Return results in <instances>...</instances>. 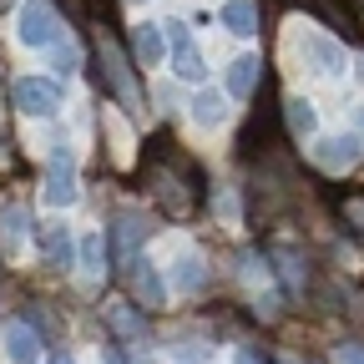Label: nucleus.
Returning a JSON list of instances; mask_svg holds the SVG:
<instances>
[{
  "label": "nucleus",
  "instance_id": "nucleus-1",
  "mask_svg": "<svg viewBox=\"0 0 364 364\" xmlns=\"http://www.w3.org/2000/svg\"><path fill=\"white\" fill-rule=\"evenodd\" d=\"M97 51H102V71H107L112 91L127 102V112H136V107H142V86L132 81V66H127V56H122V46H117L107 31H97Z\"/></svg>",
  "mask_w": 364,
  "mask_h": 364
},
{
  "label": "nucleus",
  "instance_id": "nucleus-2",
  "mask_svg": "<svg viewBox=\"0 0 364 364\" xmlns=\"http://www.w3.org/2000/svg\"><path fill=\"white\" fill-rule=\"evenodd\" d=\"M16 36H21L26 46L56 41V11H51V6H41V0H26V6L16 11Z\"/></svg>",
  "mask_w": 364,
  "mask_h": 364
},
{
  "label": "nucleus",
  "instance_id": "nucleus-3",
  "mask_svg": "<svg viewBox=\"0 0 364 364\" xmlns=\"http://www.w3.org/2000/svg\"><path fill=\"white\" fill-rule=\"evenodd\" d=\"M16 107L26 112V117H51L56 107H61V91L51 86V81H36V76H26V81H16Z\"/></svg>",
  "mask_w": 364,
  "mask_h": 364
},
{
  "label": "nucleus",
  "instance_id": "nucleus-4",
  "mask_svg": "<svg viewBox=\"0 0 364 364\" xmlns=\"http://www.w3.org/2000/svg\"><path fill=\"white\" fill-rule=\"evenodd\" d=\"M46 198H51L56 208H66V203L76 198V167H71L66 152L51 157V172H46Z\"/></svg>",
  "mask_w": 364,
  "mask_h": 364
},
{
  "label": "nucleus",
  "instance_id": "nucleus-5",
  "mask_svg": "<svg viewBox=\"0 0 364 364\" xmlns=\"http://www.w3.org/2000/svg\"><path fill=\"white\" fill-rule=\"evenodd\" d=\"M6 354L16 359V364H36L41 359V334H36V324H16L6 329Z\"/></svg>",
  "mask_w": 364,
  "mask_h": 364
},
{
  "label": "nucleus",
  "instance_id": "nucleus-6",
  "mask_svg": "<svg viewBox=\"0 0 364 364\" xmlns=\"http://www.w3.org/2000/svg\"><path fill=\"white\" fill-rule=\"evenodd\" d=\"M172 41H177V76H188V81H203V56H198L193 36L182 31V26H172Z\"/></svg>",
  "mask_w": 364,
  "mask_h": 364
},
{
  "label": "nucleus",
  "instance_id": "nucleus-7",
  "mask_svg": "<svg viewBox=\"0 0 364 364\" xmlns=\"http://www.w3.org/2000/svg\"><path fill=\"white\" fill-rule=\"evenodd\" d=\"M258 71H263V61H258V56H238V61H233V71H228V91H233V97H253Z\"/></svg>",
  "mask_w": 364,
  "mask_h": 364
},
{
  "label": "nucleus",
  "instance_id": "nucleus-8",
  "mask_svg": "<svg viewBox=\"0 0 364 364\" xmlns=\"http://www.w3.org/2000/svg\"><path fill=\"white\" fill-rule=\"evenodd\" d=\"M258 16H253V0H228L223 6V26L233 31V36H253L258 26H253Z\"/></svg>",
  "mask_w": 364,
  "mask_h": 364
},
{
  "label": "nucleus",
  "instance_id": "nucleus-9",
  "mask_svg": "<svg viewBox=\"0 0 364 364\" xmlns=\"http://www.w3.org/2000/svg\"><path fill=\"white\" fill-rule=\"evenodd\" d=\"M41 248H46V268H71V238L61 233V228H46Z\"/></svg>",
  "mask_w": 364,
  "mask_h": 364
},
{
  "label": "nucleus",
  "instance_id": "nucleus-10",
  "mask_svg": "<svg viewBox=\"0 0 364 364\" xmlns=\"http://www.w3.org/2000/svg\"><path fill=\"white\" fill-rule=\"evenodd\" d=\"M136 238H147V228L136 223V218H117V228H112V243H117L122 263H132V253H136Z\"/></svg>",
  "mask_w": 364,
  "mask_h": 364
},
{
  "label": "nucleus",
  "instance_id": "nucleus-11",
  "mask_svg": "<svg viewBox=\"0 0 364 364\" xmlns=\"http://www.w3.org/2000/svg\"><path fill=\"white\" fill-rule=\"evenodd\" d=\"M132 46H136V56H142L147 66L162 61V31H157V26H136V31H132Z\"/></svg>",
  "mask_w": 364,
  "mask_h": 364
},
{
  "label": "nucleus",
  "instance_id": "nucleus-12",
  "mask_svg": "<svg viewBox=\"0 0 364 364\" xmlns=\"http://www.w3.org/2000/svg\"><path fill=\"white\" fill-rule=\"evenodd\" d=\"M102 314H107V324H112L117 334H142V314H136L132 304H107Z\"/></svg>",
  "mask_w": 364,
  "mask_h": 364
},
{
  "label": "nucleus",
  "instance_id": "nucleus-13",
  "mask_svg": "<svg viewBox=\"0 0 364 364\" xmlns=\"http://www.w3.org/2000/svg\"><path fill=\"white\" fill-rule=\"evenodd\" d=\"M81 263H86V273H107V243H102V233H91L81 243Z\"/></svg>",
  "mask_w": 364,
  "mask_h": 364
},
{
  "label": "nucleus",
  "instance_id": "nucleus-14",
  "mask_svg": "<svg viewBox=\"0 0 364 364\" xmlns=\"http://www.w3.org/2000/svg\"><path fill=\"white\" fill-rule=\"evenodd\" d=\"M318 157H324L329 167H339V162H354V136H329Z\"/></svg>",
  "mask_w": 364,
  "mask_h": 364
},
{
  "label": "nucleus",
  "instance_id": "nucleus-15",
  "mask_svg": "<svg viewBox=\"0 0 364 364\" xmlns=\"http://www.w3.org/2000/svg\"><path fill=\"white\" fill-rule=\"evenodd\" d=\"M203 127H218V117H223V97H218V91H203V97H198V112H193Z\"/></svg>",
  "mask_w": 364,
  "mask_h": 364
},
{
  "label": "nucleus",
  "instance_id": "nucleus-16",
  "mask_svg": "<svg viewBox=\"0 0 364 364\" xmlns=\"http://www.w3.org/2000/svg\"><path fill=\"white\" fill-rule=\"evenodd\" d=\"M289 127H294V132H314V112H309V102H289Z\"/></svg>",
  "mask_w": 364,
  "mask_h": 364
},
{
  "label": "nucleus",
  "instance_id": "nucleus-17",
  "mask_svg": "<svg viewBox=\"0 0 364 364\" xmlns=\"http://www.w3.org/2000/svg\"><path fill=\"white\" fill-rule=\"evenodd\" d=\"M344 213L354 218V233H364V198H344Z\"/></svg>",
  "mask_w": 364,
  "mask_h": 364
},
{
  "label": "nucleus",
  "instance_id": "nucleus-18",
  "mask_svg": "<svg viewBox=\"0 0 364 364\" xmlns=\"http://www.w3.org/2000/svg\"><path fill=\"white\" fill-rule=\"evenodd\" d=\"M107 364H127V359H122V354H107Z\"/></svg>",
  "mask_w": 364,
  "mask_h": 364
},
{
  "label": "nucleus",
  "instance_id": "nucleus-19",
  "mask_svg": "<svg viewBox=\"0 0 364 364\" xmlns=\"http://www.w3.org/2000/svg\"><path fill=\"white\" fill-rule=\"evenodd\" d=\"M238 364H258V359H253V354H238Z\"/></svg>",
  "mask_w": 364,
  "mask_h": 364
},
{
  "label": "nucleus",
  "instance_id": "nucleus-20",
  "mask_svg": "<svg viewBox=\"0 0 364 364\" xmlns=\"http://www.w3.org/2000/svg\"><path fill=\"white\" fill-rule=\"evenodd\" d=\"M56 364H76V359H66V354H61V359H56Z\"/></svg>",
  "mask_w": 364,
  "mask_h": 364
},
{
  "label": "nucleus",
  "instance_id": "nucleus-21",
  "mask_svg": "<svg viewBox=\"0 0 364 364\" xmlns=\"http://www.w3.org/2000/svg\"><path fill=\"white\" fill-rule=\"evenodd\" d=\"M132 6H142V0H132Z\"/></svg>",
  "mask_w": 364,
  "mask_h": 364
}]
</instances>
